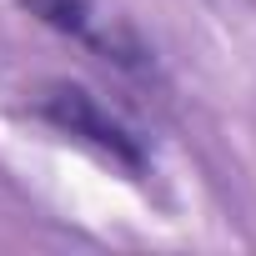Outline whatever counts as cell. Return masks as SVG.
I'll return each mask as SVG.
<instances>
[{
	"label": "cell",
	"mask_w": 256,
	"mask_h": 256,
	"mask_svg": "<svg viewBox=\"0 0 256 256\" xmlns=\"http://www.w3.org/2000/svg\"><path fill=\"white\" fill-rule=\"evenodd\" d=\"M20 6H26L30 16H40L46 26H56V30H70V36H86V30H90L80 0H20Z\"/></svg>",
	"instance_id": "2"
},
{
	"label": "cell",
	"mask_w": 256,
	"mask_h": 256,
	"mask_svg": "<svg viewBox=\"0 0 256 256\" xmlns=\"http://www.w3.org/2000/svg\"><path fill=\"white\" fill-rule=\"evenodd\" d=\"M40 110L60 126V131H70V136H80V141H90L96 151H106V156H116L120 166H131V171H141V151H136V141L120 131V126L86 96V90H76V86H56V90H46V100H40Z\"/></svg>",
	"instance_id": "1"
}]
</instances>
